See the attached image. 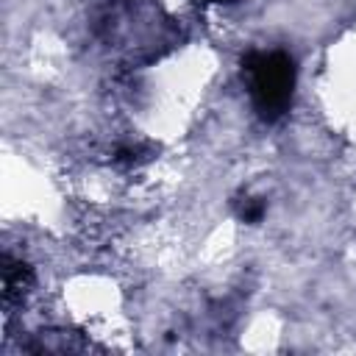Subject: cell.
<instances>
[{
	"label": "cell",
	"instance_id": "4",
	"mask_svg": "<svg viewBox=\"0 0 356 356\" xmlns=\"http://www.w3.org/2000/svg\"><path fill=\"white\" fill-rule=\"evenodd\" d=\"M217 3H220V0H217Z\"/></svg>",
	"mask_w": 356,
	"mask_h": 356
},
{
	"label": "cell",
	"instance_id": "3",
	"mask_svg": "<svg viewBox=\"0 0 356 356\" xmlns=\"http://www.w3.org/2000/svg\"><path fill=\"white\" fill-rule=\"evenodd\" d=\"M236 217L242 222H259L264 217V203L259 197H239L236 200Z\"/></svg>",
	"mask_w": 356,
	"mask_h": 356
},
{
	"label": "cell",
	"instance_id": "1",
	"mask_svg": "<svg viewBox=\"0 0 356 356\" xmlns=\"http://www.w3.org/2000/svg\"><path fill=\"white\" fill-rule=\"evenodd\" d=\"M245 75L250 86V100L259 111L261 120H278L295 92V64L286 53L281 50H264V53H250L245 61Z\"/></svg>",
	"mask_w": 356,
	"mask_h": 356
},
{
	"label": "cell",
	"instance_id": "2",
	"mask_svg": "<svg viewBox=\"0 0 356 356\" xmlns=\"http://www.w3.org/2000/svg\"><path fill=\"white\" fill-rule=\"evenodd\" d=\"M31 284V270L22 261H14L11 256H3V295L11 303L14 298H19L25 292V286Z\"/></svg>",
	"mask_w": 356,
	"mask_h": 356
}]
</instances>
